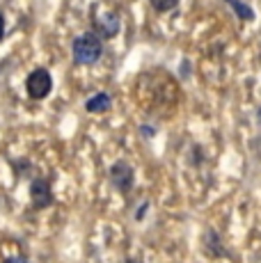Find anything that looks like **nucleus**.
<instances>
[{
	"label": "nucleus",
	"mask_w": 261,
	"mask_h": 263,
	"mask_svg": "<svg viewBox=\"0 0 261 263\" xmlns=\"http://www.w3.org/2000/svg\"><path fill=\"white\" fill-rule=\"evenodd\" d=\"M30 199H32V209L37 211H44L53 204L55 197H53V185L48 176L32 179V183H30Z\"/></svg>",
	"instance_id": "20e7f679"
},
{
	"label": "nucleus",
	"mask_w": 261,
	"mask_h": 263,
	"mask_svg": "<svg viewBox=\"0 0 261 263\" xmlns=\"http://www.w3.org/2000/svg\"><path fill=\"white\" fill-rule=\"evenodd\" d=\"M71 55H73V62L83 64V67H89V64L99 62L103 55V44L101 37L97 32H87L83 37H78L71 46Z\"/></svg>",
	"instance_id": "f257e3e1"
},
{
	"label": "nucleus",
	"mask_w": 261,
	"mask_h": 263,
	"mask_svg": "<svg viewBox=\"0 0 261 263\" xmlns=\"http://www.w3.org/2000/svg\"><path fill=\"white\" fill-rule=\"evenodd\" d=\"M51 89H53V78H51V73H48V69L39 67L26 78V92L32 101L46 99V96L51 94Z\"/></svg>",
	"instance_id": "f03ea898"
},
{
	"label": "nucleus",
	"mask_w": 261,
	"mask_h": 263,
	"mask_svg": "<svg viewBox=\"0 0 261 263\" xmlns=\"http://www.w3.org/2000/svg\"><path fill=\"white\" fill-rule=\"evenodd\" d=\"M149 3H152V7L156 9V12H172L174 7H177L179 3H181V0H149Z\"/></svg>",
	"instance_id": "6e6552de"
},
{
	"label": "nucleus",
	"mask_w": 261,
	"mask_h": 263,
	"mask_svg": "<svg viewBox=\"0 0 261 263\" xmlns=\"http://www.w3.org/2000/svg\"><path fill=\"white\" fill-rule=\"evenodd\" d=\"M229 5L236 9V14H238L240 18H245V21H252L254 18V12H252V7H248V5H243L240 0H227Z\"/></svg>",
	"instance_id": "0eeeda50"
},
{
	"label": "nucleus",
	"mask_w": 261,
	"mask_h": 263,
	"mask_svg": "<svg viewBox=\"0 0 261 263\" xmlns=\"http://www.w3.org/2000/svg\"><path fill=\"white\" fill-rule=\"evenodd\" d=\"M110 105H113V99H110V94H105V92H99V94H94L92 99L85 101V110H87L89 115L108 112Z\"/></svg>",
	"instance_id": "423d86ee"
},
{
	"label": "nucleus",
	"mask_w": 261,
	"mask_h": 263,
	"mask_svg": "<svg viewBox=\"0 0 261 263\" xmlns=\"http://www.w3.org/2000/svg\"><path fill=\"white\" fill-rule=\"evenodd\" d=\"M108 179H110V183H113V188L117 192L128 195V192L133 190V185H135V172H133V167H130L126 160H117V163L110 165Z\"/></svg>",
	"instance_id": "7ed1b4c3"
},
{
	"label": "nucleus",
	"mask_w": 261,
	"mask_h": 263,
	"mask_svg": "<svg viewBox=\"0 0 261 263\" xmlns=\"http://www.w3.org/2000/svg\"><path fill=\"white\" fill-rule=\"evenodd\" d=\"M3 37H5V16L0 14V42H3Z\"/></svg>",
	"instance_id": "9d476101"
},
{
	"label": "nucleus",
	"mask_w": 261,
	"mask_h": 263,
	"mask_svg": "<svg viewBox=\"0 0 261 263\" xmlns=\"http://www.w3.org/2000/svg\"><path fill=\"white\" fill-rule=\"evenodd\" d=\"M3 263H30V261L26 259V256H7Z\"/></svg>",
	"instance_id": "1a4fd4ad"
},
{
	"label": "nucleus",
	"mask_w": 261,
	"mask_h": 263,
	"mask_svg": "<svg viewBox=\"0 0 261 263\" xmlns=\"http://www.w3.org/2000/svg\"><path fill=\"white\" fill-rule=\"evenodd\" d=\"M92 28H94V32H97L99 37H103V39H113V37H117L119 28H122V21H119V16H117L115 12L94 14V18H92Z\"/></svg>",
	"instance_id": "39448f33"
},
{
	"label": "nucleus",
	"mask_w": 261,
	"mask_h": 263,
	"mask_svg": "<svg viewBox=\"0 0 261 263\" xmlns=\"http://www.w3.org/2000/svg\"><path fill=\"white\" fill-rule=\"evenodd\" d=\"M126 263H140V261H135V259H128Z\"/></svg>",
	"instance_id": "9b49d317"
}]
</instances>
